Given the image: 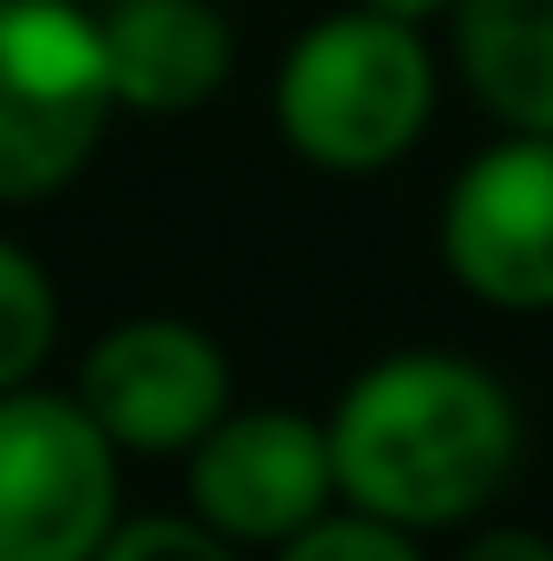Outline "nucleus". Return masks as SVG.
<instances>
[{"label": "nucleus", "instance_id": "1", "mask_svg": "<svg viewBox=\"0 0 553 561\" xmlns=\"http://www.w3.org/2000/svg\"><path fill=\"white\" fill-rule=\"evenodd\" d=\"M326 448L334 493H349L357 516L387 531L462 524L516 470V402L462 357L410 350L342 394Z\"/></svg>", "mask_w": 553, "mask_h": 561}, {"label": "nucleus", "instance_id": "2", "mask_svg": "<svg viewBox=\"0 0 553 561\" xmlns=\"http://www.w3.org/2000/svg\"><path fill=\"white\" fill-rule=\"evenodd\" d=\"M274 106L280 137L303 160H319L334 175H365L417 145V129L433 114V54L410 23L349 8L288 46Z\"/></svg>", "mask_w": 553, "mask_h": 561}, {"label": "nucleus", "instance_id": "3", "mask_svg": "<svg viewBox=\"0 0 553 561\" xmlns=\"http://www.w3.org/2000/svg\"><path fill=\"white\" fill-rule=\"evenodd\" d=\"M114 114L99 23L69 0H0V205L46 197Z\"/></svg>", "mask_w": 553, "mask_h": 561}, {"label": "nucleus", "instance_id": "4", "mask_svg": "<svg viewBox=\"0 0 553 561\" xmlns=\"http://www.w3.org/2000/svg\"><path fill=\"white\" fill-rule=\"evenodd\" d=\"M114 539V440L69 394H0V561H99Z\"/></svg>", "mask_w": 553, "mask_h": 561}, {"label": "nucleus", "instance_id": "5", "mask_svg": "<svg viewBox=\"0 0 553 561\" xmlns=\"http://www.w3.org/2000/svg\"><path fill=\"white\" fill-rule=\"evenodd\" d=\"M77 410L114 440V456H189L228 417V365L183 319H129L84 357Z\"/></svg>", "mask_w": 553, "mask_h": 561}, {"label": "nucleus", "instance_id": "6", "mask_svg": "<svg viewBox=\"0 0 553 561\" xmlns=\"http://www.w3.org/2000/svg\"><path fill=\"white\" fill-rule=\"evenodd\" d=\"M189 493L212 539H303L326 524L334 501V448L326 425L296 410H243L220 417L189 448Z\"/></svg>", "mask_w": 553, "mask_h": 561}, {"label": "nucleus", "instance_id": "7", "mask_svg": "<svg viewBox=\"0 0 553 561\" xmlns=\"http://www.w3.org/2000/svg\"><path fill=\"white\" fill-rule=\"evenodd\" d=\"M440 251L470 296L508 311L553 304V137L493 145L462 168L440 213Z\"/></svg>", "mask_w": 553, "mask_h": 561}, {"label": "nucleus", "instance_id": "8", "mask_svg": "<svg viewBox=\"0 0 553 561\" xmlns=\"http://www.w3.org/2000/svg\"><path fill=\"white\" fill-rule=\"evenodd\" d=\"M99 54H106L114 106L183 114V106L220 92L235 46H228V23L205 0H122L99 23Z\"/></svg>", "mask_w": 553, "mask_h": 561}, {"label": "nucleus", "instance_id": "9", "mask_svg": "<svg viewBox=\"0 0 553 561\" xmlns=\"http://www.w3.org/2000/svg\"><path fill=\"white\" fill-rule=\"evenodd\" d=\"M456 46L493 114L553 137V0H456Z\"/></svg>", "mask_w": 553, "mask_h": 561}, {"label": "nucleus", "instance_id": "10", "mask_svg": "<svg viewBox=\"0 0 553 561\" xmlns=\"http://www.w3.org/2000/svg\"><path fill=\"white\" fill-rule=\"evenodd\" d=\"M46 350H54V288L0 236V394H15L38 373Z\"/></svg>", "mask_w": 553, "mask_h": 561}, {"label": "nucleus", "instance_id": "11", "mask_svg": "<svg viewBox=\"0 0 553 561\" xmlns=\"http://www.w3.org/2000/svg\"><path fill=\"white\" fill-rule=\"evenodd\" d=\"M99 561H235V554H228V539H212L205 524L137 516V524H114V539L99 547Z\"/></svg>", "mask_w": 553, "mask_h": 561}, {"label": "nucleus", "instance_id": "12", "mask_svg": "<svg viewBox=\"0 0 553 561\" xmlns=\"http://www.w3.org/2000/svg\"><path fill=\"white\" fill-rule=\"evenodd\" d=\"M280 561H417V547H410L402 531L371 524V516H326V524H311L303 539H288Z\"/></svg>", "mask_w": 553, "mask_h": 561}, {"label": "nucleus", "instance_id": "13", "mask_svg": "<svg viewBox=\"0 0 553 561\" xmlns=\"http://www.w3.org/2000/svg\"><path fill=\"white\" fill-rule=\"evenodd\" d=\"M462 561H553L539 531H485L477 547H462Z\"/></svg>", "mask_w": 553, "mask_h": 561}, {"label": "nucleus", "instance_id": "14", "mask_svg": "<svg viewBox=\"0 0 553 561\" xmlns=\"http://www.w3.org/2000/svg\"><path fill=\"white\" fill-rule=\"evenodd\" d=\"M371 15H387V23H410V31H417V23H425V15H433V8H448V0H365Z\"/></svg>", "mask_w": 553, "mask_h": 561}]
</instances>
